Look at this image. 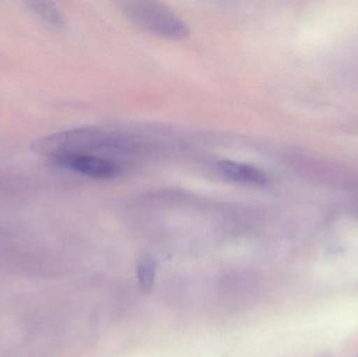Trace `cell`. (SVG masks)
Masks as SVG:
<instances>
[{"mask_svg":"<svg viewBox=\"0 0 358 357\" xmlns=\"http://www.w3.org/2000/svg\"><path fill=\"white\" fill-rule=\"evenodd\" d=\"M125 16L134 24L168 39L182 40L189 34L182 19L164 4L153 1H126L122 3Z\"/></svg>","mask_w":358,"mask_h":357,"instance_id":"1","label":"cell"},{"mask_svg":"<svg viewBox=\"0 0 358 357\" xmlns=\"http://www.w3.org/2000/svg\"><path fill=\"white\" fill-rule=\"evenodd\" d=\"M252 279L250 274L245 272H229L224 275L221 280V289L231 298L245 297L250 293Z\"/></svg>","mask_w":358,"mask_h":357,"instance_id":"4","label":"cell"},{"mask_svg":"<svg viewBox=\"0 0 358 357\" xmlns=\"http://www.w3.org/2000/svg\"><path fill=\"white\" fill-rule=\"evenodd\" d=\"M217 169L225 177L240 184L265 186L268 182V177L264 172L248 163L221 161L217 163Z\"/></svg>","mask_w":358,"mask_h":357,"instance_id":"3","label":"cell"},{"mask_svg":"<svg viewBox=\"0 0 358 357\" xmlns=\"http://www.w3.org/2000/svg\"><path fill=\"white\" fill-rule=\"evenodd\" d=\"M25 6L29 8L31 13L36 16L45 21L48 24L55 27H61L64 24L62 15L59 12L58 8L50 3V2L44 1H29L25 2Z\"/></svg>","mask_w":358,"mask_h":357,"instance_id":"6","label":"cell"},{"mask_svg":"<svg viewBox=\"0 0 358 357\" xmlns=\"http://www.w3.org/2000/svg\"><path fill=\"white\" fill-rule=\"evenodd\" d=\"M157 260L151 256H144L136 264V277L138 284L144 293L152 291L157 279Z\"/></svg>","mask_w":358,"mask_h":357,"instance_id":"5","label":"cell"},{"mask_svg":"<svg viewBox=\"0 0 358 357\" xmlns=\"http://www.w3.org/2000/svg\"><path fill=\"white\" fill-rule=\"evenodd\" d=\"M50 161L57 167L96 180L113 178L122 172L121 167L115 161L94 154L73 153L57 155L52 157Z\"/></svg>","mask_w":358,"mask_h":357,"instance_id":"2","label":"cell"}]
</instances>
